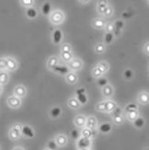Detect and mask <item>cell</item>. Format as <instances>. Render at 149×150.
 <instances>
[{
  "mask_svg": "<svg viewBox=\"0 0 149 150\" xmlns=\"http://www.w3.org/2000/svg\"><path fill=\"white\" fill-rule=\"evenodd\" d=\"M138 116H139L138 110H131V112H126V118H127V120L131 121V122H133Z\"/></svg>",
  "mask_w": 149,
  "mask_h": 150,
  "instance_id": "obj_30",
  "label": "cell"
},
{
  "mask_svg": "<svg viewBox=\"0 0 149 150\" xmlns=\"http://www.w3.org/2000/svg\"><path fill=\"white\" fill-rule=\"evenodd\" d=\"M64 18H66V16H64V13L62 12L61 10L57 9V10H54V12H51L50 13V17H49V19L51 23H53L54 25H59V24H62L64 21Z\"/></svg>",
  "mask_w": 149,
  "mask_h": 150,
  "instance_id": "obj_1",
  "label": "cell"
},
{
  "mask_svg": "<svg viewBox=\"0 0 149 150\" xmlns=\"http://www.w3.org/2000/svg\"><path fill=\"white\" fill-rule=\"evenodd\" d=\"M61 52H72V46L69 43H64L61 46Z\"/></svg>",
  "mask_w": 149,
  "mask_h": 150,
  "instance_id": "obj_46",
  "label": "cell"
},
{
  "mask_svg": "<svg viewBox=\"0 0 149 150\" xmlns=\"http://www.w3.org/2000/svg\"><path fill=\"white\" fill-rule=\"evenodd\" d=\"M46 148H48V149H50V150H57L58 146H57L56 142H55L54 140H50V141L47 143V147H46Z\"/></svg>",
  "mask_w": 149,
  "mask_h": 150,
  "instance_id": "obj_40",
  "label": "cell"
},
{
  "mask_svg": "<svg viewBox=\"0 0 149 150\" xmlns=\"http://www.w3.org/2000/svg\"><path fill=\"white\" fill-rule=\"evenodd\" d=\"M108 6V0H99L98 6H97V11L99 14L103 15Z\"/></svg>",
  "mask_w": 149,
  "mask_h": 150,
  "instance_id": "obj_15",
  "label": "cell"
},
{
  "mask_svg": "<svg viewBox=\"0 0 149 150\" xmlns=\"http://www.w3.org/2000/svg\"><path fill=\"white\" fill-rule=\"evenodd\" d=\"M112 117L113 116H118V115H121V112H122V110L120 107H116L113 110H112Z\"/></svg>",
  "mask_w": 149,
  "mask_h": 150,
  "instance_id": "obj_49",
  "label": "cell"
},
{
  "mask_svg": "<svg viewBox=\"0 0 149 150\" xmlns=\"http://www.w3.org/2000/svg\"><path fill=\"white\" fill-rule=\"evenodd\" d=\"M85 127L89 128V129H91V130H96V128L98 127V121H97L96 117H94V116H88V118H86Z\"/></svg>",
  "mask_w": 149,
  "mask_h": 150,
  "instance_id": "obj_8",
  "label": "cell"
},
{
  "mask_svg": "<svg viewBox=\"0 0 149 150\" xmlns=\"http://www.w3.org/2000/svg\"><path fill=\"white\" fill-rule=\"evenodd\" d=\"M58 64H59V58L57 56H51L47 60V67L51 70H53V68L55 66H57Z\"/></svg>",
  "mask_w": 149,
  "mask_h": 150,
  "instance_id": "obj_20",
  "label": "cell"
},
{
  "mask_svg": "<svg viewBox=\"0 0 149 150\" xmlns=\"http://www.w3.org/2000/svg\"><path fill=\"white\" fill-rule=\"evenodd\" d=\"M92 76H95V77H97V78H99V77L102 76V74L100 73V71L99 70V68L96 67H94L93 70H92Z\"/></svg>",
  "mask_w": 149,
  "mask_h": 150,
  "instance_id": "obj_47",
  "label": "cell"
},
{
  "mask_svg": "<svg viewBox=\"0 0 149 150\" xmlns=\"http://www.w3.org/2000/svg\"><path fill=\"white\" fill-rule=\"evenodd\" d=\"M104 29L106 30V31H107V32H112V31H113V29H114L113 23H112V22L106 23V24H105Z\"/></svg>",
  "mask_w": 149,
  "mask_h": 150,
  "instance_id": "obj_48",
  "label": "cell"
},
{
  "mask_svg": "<svg viewBox=\"0 0 149 150\" xmlns=\"http://www.w3.org/2000/svg\"><path fill=\"white\" fill-rule=\"evenodd\" d=\"M102 94L106 98H109L113 94V88L109 84L106 85L105 87L102 88Z\"/></svg>",
  "mask_w": 149,
  "mask_h": 150,
  "instance_id": "obj_26",
  "label": "cell"
},
{
  "mask_svg": "<svg viewBox=\"0 0 149 150\" xmlns=\"http://www.w3.org/2000/svg\"><path fill=\"white\" fill-rule=\"evenodd\" d=\"M109 84V80H108V78L104 77V76H100L98 78V86L100 87V88H103V87H105L106 85Z\"/></svg>",
  "mask_w": 149,
  "mask_h": 150,
  "instance_id": "obj_37",
  "label": "cell"
},
{
  "mask_svg": "<svg viewBox=\"0 0 149 150\" xmlns=\"http://www.w3.org/2000/svg\"><path fill=\"white\" fill-rule=\"evenodd\" d=\"M18 68V62L13 57H6V70L15 71Z\"/></svg>",
  "mask_w": 149,
  "mask_h": 150,
  "instance_id": "obj_11",
  "label": "cell"
},
{
  "mask_svg": "<svg viewBox=\"0 0 149 150\" xmlns=\"http://www.w3.org/2000/svg\"><path fill=\"white\" fill-rule=\"evenodd\" d=\"M78 150H91L90 148H86V149H78Z\"/></svg>",
  "mask_w": 149,
  "mask_h": 150,
  "instance_id": "obj_57",
  "label": "cell"
},
{
  "mask_svg": "<svg viewBox=\"0 0 149 150\" xmlns=\"http://www.w3.org/2000/svg\"><path fill=\"white\" fill-rule=\"evenodd\" d=\"M114 40V35L112 32H106L104 35V42L106 44H111Z\"/></svg>",
  "mask_w": 149,
  "mask_h": 150,
  "instance_id": "obj_34",
  "label": "cell"
},
{
  "mask_svg": "<svg viewBox=\"0 0 149 150\" xmlns=\"http://www.w3.org/2000/svg\"><path fill=\"white\" fill-rule=\"evenodd\" d=\"M145 150H149V149H148V148H145Z\"/></svg>",
  "mask_w": 149,
  "mask_h": 150,
  "instance_id": "obj_59",
  "label": "cell"
},
{
  "mask_svg": "<svg viewBox=\"0 0 149 150\" xmlns=\"http://www.w3.org/2000/svg\"><path fill=\"white\" fill-rule=\"evenodd\" d=\"M116 107H117V103L113 100H105V112H112Z\"/></svg>",
  "mask_w": 149,
  "mask_h": 150,
  "instance_id": "obj_21",
  "label": "cell"
},
{
  "mask_svg": "<svg viewBox=\"0 0 149 150\" xmlns=\"http://www.w3.org/2000/svg\"><path fill=\"white\" fill-rule=\"evenodd\" d=\"M52 12V5L50 2H45L42 6V13L45 16L50 15V13Z\"/></svg>",
  "mask_w": 149,
  "mask_h": 150,
  "instance_id": "obj_27",
  "label": "cell"
},
{
  "mask_svg": "<svg viewBox=\"0 0 149 150\" xmlns=\"http://www.w3.org/2000/svg\"><path fill=\"white\" fill-rule=\"evenodd\" d=\"M53 71H54V73L58 74V75L66 76L68 72H70V69L66 66H63V64H58L57 66H55L53 68Z\"/></svg>",
  "mask_w": 149,
  "mask_h": 150,
  "instance_id": "obj_7",
  "label": "cell"
},
{
  "mask_svg": "<svg viewBox=\"0 0 149 150\" xmlns=\"http://www.w3.org/2000/svg\"><path fill=\"white\" fill-rule=\"evenodd\" d=\"M71 137H72V139L74 140H77L79 137H80V133L78 132V130L77 129H73L72 131H71Z\"/></svg>",
  "mask_w": 149,
  "mask_h": 150,
  "instance_id": "obj_43",
  "label": "cell"
},
{
  "mask_svg": "<svg viewBox=\"0 0 149 150\" xmlns=\"http://www.w3.org/2000/svg\"><path fill=\"white\" fill-rule=\"evenodd\" d=\"M82 67H83V63L79 58H73V59L69 62V66H68L69 69L73 70V71L81 70Z\"/></svg>",
  "mask_w": 149,
  "mask_h": 150,
  "instance_id": "obj_5",
  "label": "cell"
},
{
  "mask_svg": "<svg viewBox=\"0 0 149 150\" xmlns=\"http://www.w3.org/2000/svg\"><path fill=\"white\" fill-rule=\"evenodd\" d=\"M97 67L99 68V70L100 71V73L103 75V74H105L106 72H108V71H109V64L106 61H101V62H100L98 64Z\"/></svg>",
  "mask_w": 149,
  "mask_h": 150,
  "instance_id": "obj_24",
  "label": "cell"
},
{
  "mask_svg": "<svg viewBox=\"0 0 149 150\" xmlns=\"http://www.w3.org/2000/svg\"><path fill=\"white\" fill-rule=\"evenodd\" d=\"M137 99L141 104L146 105V104H148V102H149V94L147 91H142V92H140L138 94Z\"/></svg>",
  "mask_w": 149,
  "mask_h": 150,
  "instance_id": "obj_16",
  "label": "cell"
},
{
  "mask_svg": "<svg viewBox=\"0 0 149 150\" xmlns=\"http://www.w3.org/2000/svg\"><path fill=\"white\" fill-rule=\"evenodd\" d=\"M19 2H20V5L22 6L28 8H30V6H33L35 0H19Z\"/></svg>",
  "mask_w": 149,
  "mask_h": 150,
  "instance_id": "obj_35",
  "label": "cell"
},
{
  "mask_svg": "<svg viewBox=\"0 0 149 150\" xmlns=\"http://www.w3.org/2000/svg\"><path fill=\"white\" fill-rule=\"evenodd\" d=\"M74 123L76 127L78 128H83L85 127V125H86V117L82 115V114H79L75 117L74 119Z\"/></svg>",
  "mask_w": 149,
  "mask_h": 150,
  "instance_id": "obj_12",
  "label": "cell"
},
{
  "mask_svg": "<svg viewBox=\"0 0 149 150\" xmlns=\"http://www.w3.org/2000/svg\"><path fill=\"white\" fill-rule=\"evenodd\" d=\"M26 16H27V18L30 19L36 18L38 16V11L35 8H33V6H30V8H28L27 10H26Z\"/></svg>",
  "mask_w": 149,
  "mask_h": 150,
  "instance_id": "obj_22",
  "label": "cell"
},
{
  "mask_svg": "<svg viewBox=\"0 0 149 150\" xmlns=\"http://www.w3.org/2000/svg\"><path fill=\"white\" fill-rule=\"evenodd\" d=\"M121 30H117V29H113V31H112V34L115 36V37H118V36H120V34H121Z\"/></svg>",
  "mask_w": 149,
  "mask_h": 150,
  "instance_id": "obj_52",
  "label": "cell"
},
{
  "mask_svg": "<svg viewBox=\"0 0 149 150\" xmlns=\"http://www.w3.org/2000/svg\"><path fill=\"white\" fill-rule=\"evenodd\" d=\"M0 70H6V58L0 57Z\"/></svg>",
  "mask_w": 149,
  "mask_h": 150,
  "instance_id": "obj_45",
  "label": "cell"
},
{
  "mask_svg": "<svg viewBox=\"0 0 149 150\" xmlns=\"http://www.w3.org/2000/svg\"><path fill=\"white\" fill-rule=\"evenodd\" d=\"M6 103H8V105L12 108V109H18L21 106L22 104V101H21V99L20 98H18L16 96H10L8 98V100H6Z\"/></svg>",
  "mask_w": 149,
  "mask_h": 150,
  "instance_id": "obj_3",
  "label": "cell"
},
{
  "mask_svg": "<svg viewBox=\"0 0 149 150\" xmlns=\"http://www.w3.org/2000/svg\"><path fill=\"white\" fill-rule=\"evenodd\" d=\"M113 122L115 125H121V123H124V116L122 115H118V116H113Z\"/></svg>",
  "mask_w": 149,
  "mask_h": 150,
  "instance_id": "obj_41",
  "label": "cell"
},
{
  "mask_svg": "<svg viewBox=\"0 0 149 150\" xmlns=\"http://www.w3.org/2000/svg\"><path fill=\"white\" fill-rule=\"evenodd\" d=\"M113 26L115 29H117L119 30H122L124 28V22L122 19H117V21L113 23Z\"/></svg>",
  "mask_w": 149,
  "mask_h": 150,
  "instance_id": "obj_36",
  "label": "cell"
},
{
  "mask_svg": "<svg viewBox=\"0 0 149 150\" xmlns=\"http://www.w3.org/2000/svg\"><path fill=\"white\" fill-rule=\"evenodd\" d=\"M76 99L77 100V101L79 102L80 105H84V104H86V103L88 102V96H87V94H86V93L76 95Z\"/></svg>",
  "mask_w": 149,
  "mask_h": 150,
  "instance_id": "obj_33",
  "label": "cell"
},
{
  "mask_svg": "<svg viewBox=\"0 0 149 150\" xmlns=\"http://www.w3.org/2000/svg\"><path fill=\"white\" fill-rule=\"evenodd\" d=\"M2 93V85H0V95Z\"/></svg>",
  "mask_w": 149,
  "mask_h": 150,
  "instance_id": "obj_56",
  "label": "cell"
},
{
  "mask_svg": "<svg viewBox=\"0 0 149 150\" xmlns=\"http://www.w3.org/2000/svg\"><path fill=\"white\" fill-rule=\"evenodd\" d=\"M86 93V89L84 88H77L76 90V95H78V94H84Z\"/></svg>",
  "mask_w": 149,
  "mask_h": 150,
  "instance_id": "obj_51",
  "label": "cell"
},
{
  "mask_svg": "<svg viewBox=\"0 0 149 150\" xmlns=\"http://www.w3.org/2000/svg\"><path fill=\"white\" fill-rule=\"evenodd\" d=\"M43 150H50V149H48V148H45V149H43Z\"/></svg>",
  "mask_w": 149,
  "mask_h": 150,
  "instance_id": "obj_58",
  "label": "cell"
},
{
  "mask_svg": "<svg viewBox=\"0 0 149 150\" xmlns=\"http://www.w3.org/2000/svg\"><path fill=\"white\" fill-rule=\"evenodd\" d=\"M26 95H27V89L22 85H18L14 88V96L22 99V98L26 97Z\"/></svg>",
  "mask_w": 149,
  "mask_h": 150,
  "instance_id": "obj_10",
  "label": "cell"
},
{
  "mask_svg": "<svg viewBox=\"0 0 149 150\" xmlns=\"http://www.w3.org/2000/svg\"><path fill=\"white\" fill-rule=\"evenodd\" d=\"M54 141L56 142L58 146H64L67 144V137L64 134H59L55 136Z\"/></svg>",
  "mask_w": 149,
  "mask_h": 150,
  "instance_id": "obj_14",
  "label": "cell"
},
{
  "mask_svg": "<svg viewBox=\"0 0 149 150\" xmlns=\"http://www.w3.org/2000/svg\"><path fill=\"white\" fill-rule=\"evenodd\" d=\"M66 80L68 84L75 85L77 81H78V76H77L75 72L70 71L66 75Z\"/></svg>",
  "mask_w": 149,
  "mask_h": 150,
  "instance_id": "obj_13",
  "label": "cell"
},
{
  "mask_svg": "<svg viewBox=\"0 0 149 150\" xmlns=\"http://www.w3.org/2000/svg\"><path fill=\"white\" fill-rule=\"evenodd\" d=\"M9 80V76L6 70H0V85H6L8 84Z\"/></svg>",
  "mask_w": 149,
  "mask_h": 150,
  "instance_id": "obj_25",
  "label": "cell"
},
{
  "mask_svg": "<svg viewBox=\"0 0 149 150\" xmlns=\"http://www.w3.org/2000/svg\"><path fill=\"white\" fill-rule=\"evenodd\" d=\"M20 132H21V135L25 136L27 138H33L35 136V132L29 125H22Z\"/></svg>",
  "mask_w": 149,
  "mask_h": 150,
  "instance_id": "obj_6",
  "label": "cell"
},
{
  "mask_svg": "<svg viewBox=\"0 0 149 150\" xmlns=\"http://www.w3.org/2000/svg\"><path fill=\"white\" fill-rule=\"evenodd\" d=\"M144 52H145V53L146 54H149V43H148V42H146L145 45V47H144Z\"/></svg>",
  "mask_w": 149,
  "mask_h": 150,
  "instance_id": "obj_53",
  "label": "cell"
},
{
  "mask_svg": "<svg viewBox=\"0 0 149 150\" xmlns=\"http://www.w3.org/2000/svg\"><path fill=\"white\" fill-rule=\"evenodd\" d=\"M61 58H62L63 61L69 63L71 60L73 59L72 52H61Z\"/></svg>",
  "mask_w": 149,
  "mask_h": 150,
  "instance_id": "obj_31",
  "label": "cell"
},
{
  "mask_svg": "<svg viewBox=\"0 0 149 150\" xmlns=\"http://www.w3.org/2000/svg\"><path fill=\"white\" fill-rule=\"evenodd\" d=\"M90 146H91V139H88L86 137H83V136H80V137L76 140L77 149L90 148Z\"/></svg>",
  "mask_w": 149,
  "mask_h": 150,
  "instance_id": "obj_4",
  "label": "cell"
},
{
  "mask_svg": "<svg viewBox=\"0 0 149 150\" xmlns=\"http://www.w3.org/2000/svg\"><path fill=\"white\" fill-rule=\"evenodd\" d=\"M61 113H62V110H61L60 107H58V106L52 108L50 110V112H49V114L51 116V118H53V119L58 118V117L61 115Z\"/></svg>",
  "mask_w": 149,
  "mask_h": 150,
  "instance_id": "obj_23",
  "label": "cell"
},
{
  "mask_svg": "<svg viewBox=\"0 0 149 150\" xmlns=\"http://www.w3.org/2000/svg\"><path fill=\"white\" fill-rule=\"evenodd\" d=\"M105 21H103L102 18H94L93 21H91V25L95 29H98V30H101V29H104L105 27Z\"/></svg>",
  "mask_w": 149,
  "mask_h": 150,
  "instance_id": "obj_18",
  "label": "cell"
},
{
  "mask_svg": "<svg viewBox=\"0 0 149 150\" xmlns=\"http://www.w3.org/2000/svg\"><path fill=\"white\" fill-rule=\"evenodd\" d=\"M138 110V106L136 105V104H134V103H129L124 109L125 112H131V110Z\"/></svg>",
  "mask_w": 149,
  "mask_h": 150,
  "instance_id": "obj_42",
  "label": "cell"
},
{
  "mask_svg": "<svg viewBox=\"0 0 149 150\" xmlns=\"http://www.w3.org/2000/svg\"><path fill=\"white\" fill-rule=\"evenodd\" d=\"M112 125L109 122H102L100 125L99 126V131L101 133V134H109V132L112 131Z\"/></svg>",
  "mask_w": 149,
  "mask_h": 150,
  "instance_id": "obj_19",
  "label": "cell"
},
{
  "mask_svg": "<svg viewBox=\"0 0 149 150\" xmlns=\"http://www.w3.org/2000/svg\"><path fill=\"white\" fill-rule=\"evenodd\" d=\"M96 110L100 112H105V100L98 102L96 105Z\"/></svg>",
  "mask_w": 149,
  "mask_h": 150,
  "instance_id": "obj_39",
  "label": "cell"
},
{
  "mask_svg": "<svg viewBox=\"0 0 149 150\" xmlns=\"http://www.w3.org/2000/svg\"><path fill=\"white\" fill-rule=\"evenodd\" d=\"M67 105L69 108L71 109H74V110H76L78 109L81 105L79 104V102L77 101V100L76 99V98H71V99L68 100V102H67Z\"/></svg>",
  "mask_w": 149,
  "mask_h": 150,
  "instance_id": "obj_28",
  "label": "cell"
},
{
  "mask_svg": "<svg viewBox=\"0 0 149 150\" xmlns=\"http://www.w3.org/2000/svg\"><path fill=\"white\" fill-rule=\"evenodd\" d=\"M63 39V32L61 30L56 29L53 33V42L54 44H59Z\"/></svg>",
  "mask_w": 149,
  "mask_h": 150,
  "instance_id": "obj_17",
  "label": "cell"
},
{
  "mask_svg": "<svg viewBox=\"0 0 149 150\" xmlns=\"http://www.w3.org/2000/svg\"><path fill=\"white\" fill-rule=\"evenodd\" d=\"M78 1L81 3V4H88L90 0H78Z\"/></svg>",
  "mask_w": 149,
  "mask_h": 150,
  "instance_id": "obj_54",
  "label": "cell"
},
{
  "mask_svg": "<svg viewBox=\"0 0 149 150\" xmlns=\"http://www.w3.org/2000/svg\"><path fill=\"white\" fill-rule=\"evenodd\" d=\"M124 76L125 79L127 80H130L133 77V72L132 69H125L124 72Z\"/></svg>",
  "mask_w": 149,
  "mask_h": 150,
  "instance_id": "obj_38",
  "label": "cell"
},
{
  "mask_svg": "<svg viewBox=\"0 0 149 150\" xmlns=\"http://www.w3.org/2000/svg\"><path fill=\"white\" fill-rule=\"evenodd\" d=\"M112 14H113V8H112V6L108 5V6H107V8H106V10L104 12V14H103V16H105V17H112Z\"/></svg>",
  "mask_w": 149,
  "mask_h": 150,
  "instance_id": "obj_44",
  "label": "cell"
},
{
  "mask_svg": "<svg viewBox=\"0 0 149 150\" xmlns=\"http://www.w3.org/2000/svg\"><path fill=\"white\" fill-rule=\"evenodd\" d=\"M21 127L22 125L20 123H16V125H14L10 128L8 132V136L11 140H18L21 137Z\"/></svg>",
  "mask_w": 149,
  "mask_h": 150,
  "instance_id": "obj_2",
  "label": "cell"
},
{
  "mask_svg": "<svg viewBox=\"0 0 149 150\" xmlns=\"http://www.w3.org/2000/svg\"><path fill=\"white\" fill-rule=\"evenodd\" d=\"M12 150H25L23 147H21V146H16V147H14Z\"/></svg>",
  "mask_w": 149,
  "mask_h": 150,
  "instance_id": "obj_55",
  "label": "cell"
},
{
  "mask_svg": "<svg viewBox=\"0 0 149 150\" xmlns=\"http://www.w3.org/2000/svg\"><path fill=\"white\" fill-rule=\"evenodd\" d=\"M131 16H132V14L130 12H128V11H125V12H124L121 14V17L124 18H125V19H127V18H131Z\"/></svg>",
  "mask_w": 149,
  "mask_h": 150,
  "instance_id": "obj_50",
  "label": "cell"
},
{
  "mask_svg": "<svg viewBox=\"0 0 149 150\" xmlns=\"http://www.w3.org/2000/svg\"><path fill=\"white\" fill-rule=\"evenodd\" d=\"M80 136H83V137H86L88 139H92L96 136V132H95V130H91L87 127H83L82 131L80 133Z\"/></svg>",
  "mask_w": 149,
  "mask_h": 150,
  "instance_id": "obj_9",
  "label": "cell"
},
{
  "mask_svg": "<svg viewBox=\"0 0 149 150\" xmlns=\"http://www.w3.org/2000/svg\"><path fill=\"white\" fill-rule=\"evenodd\" d=\"M133 122L134 127L137 128V129H142L145 125V122L144 118H142V117H140V116H138Z\"/></svg>",
  "mask_w": 149,
  "mask_h": 150,
  "instance_id": "obj_29",
  "label": "cell"
},
{
  "mask_svg": "<svg viewBox=\"0 0 149 150\" xmlns=\"http://www.w3.org/2000/svg\"><path fill=\"white\" fill-rule=\"evenodd\" d=\"M105 50H106V46L104 45V43L98 42V43L95 45V52H96V54H101L104 53Z\"/></svg>",
  "mask_w": 149,
  "mask_h": 150,
  "instance_id": "obj_32",
  "label": "cell"
}]
</instances>
